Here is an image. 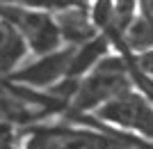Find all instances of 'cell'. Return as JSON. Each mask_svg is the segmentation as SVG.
Masks as SVG:
<instances>
[{
	"label": "cell",
	"mask_w": 153,
	"mask_h": 149,
	"mask_svg": "<svg viewBox=\"0 0 153 149\" xmlns=\"http://www.w3.org/2000/svg\"><path fill=\"white\" fill-rule=\"evenodd\" d=\"M133 92V78L119 55H105L87 76L78 80L69 106L73 112H96L110 101Z\"/></svg>",
	"instance_id": "cell-1"
},
{
	"label": "cell",
	"mask_w": 153,
	"mask_h": 149,
	"mask_svg": "<svg viewBox=\"0 0 153 149\" xmlns=\"http://www.w3.org/2000/svg\"><path fill=\"white\" fill-rule=\"evenodd\" d=\"M25 149H144V142L121 133L80 126H44L27 133Z\"/></svg>",
	"instance_id": "cell-2"
},
{
	"label": "cell",
	"mask_w": 153,
	"mask_h": 149,
	"mask_svg": "<svg viewBox=\"0 0 153 149\" xmlns=\"http://www.w3.org/2000/svg\"><path fill=\"white\" fill-rule=\"evenodd\" d=\"M0 16L19 32L27 53L34 58L62 48V37L55 25L53 12L39 7H21V5H0Z\"/></svg>",
	"instance_id": "cell-3"
},
{
	"label": "cell",
	"mask_w": 153,
	"mask_h": 149,
	"mask_svg": "<svg viewBox=\"0 0 153 149\" xmlns=\"http://www.w3.org/2000/svg\"><path fill=\"white\" fill-rule=\"evenodd\" d=\"M94 115L110 126L133 131L137 136H144V140L153 142V103L140 92H128L98 108Z\"/></svg>",
	"instance_id": "cell-4"
},
{
	"label": "cell",
	"mask_w": 153,
	"mask_h": 149,
	"mask_svg": "<svg viewBox=\"0 0 153 149\" xmlns=\"http://www.w3.org/2000/svg\"><path fill=\"white\" fill-rule=\"evenodd\" d=\"M73 51H76V46H62L57 51L48 53V55H39L30 64H21L9 78L14 83L30 87L32 92L44 90V87L53 90L59 83H64L66 76H69Z\"/></svg>",
	"instance_id": "cell-5"
},
{
	"label": "cell",
	"mask_w": 153,
	"mask_h": 149,
	"mask_svg": "<svg viewBox=\"0 0 153 149\" xmlns=\"http://www.w3.org/2000/svg\"><path fill=\"white\" fill-rule=\"evenodd\" d=\"M62 106L64 103H59L57 99H41L34 92H21L19 87L12 90L0 85V122H12L21 126L23 122H32L37 117L59 110Z\"/></svg>",
	"instance_id": "cell-6"
},
{
	"label": "cell",
	"mask_w": 153,
	"mask_h": 149,
	"mask_svg": "<svg viewBox=\"0 0 153 149\" xmlns=\"http://www.w3.org/2000/svg\"><path fill=\"white\" fill-rule=\"evenodd\" d=\"M55 25L59 30L62 41H69V46H80L87 44L89 39H94L98 34V30L94 28L89 19V12L85 7H64L53 12Z\"/></svg>",
	"instance_id": "cell-7"
},
{
	"label": "cell",
	"mask_w": 153,
	"mask_h": 149,
	"mask_svg": "<svg viewBox=\"0 0 153 149\" xmlns=\"http://www.w3.org/2000/svg\"><path fill=\"white\" fill-rule=\"evenodd\" d=\"M27 55V48L19 32L0 16V78L12 76Z\"/></svg>",
	"instance_id": "cell-8"
},
{
	"label": "cell",
	"mask_w": 153,
	"mask_h": 149,
	"mask_svg": "<svg viewBox=\"0 0 153 149\" xmlns=\"http://www.w3.org/2000/svg\"><path fill=\"white\" fill-rule=\"evenodd\" d=\"M126 44L137 53H146L153 51V21H149L146 16H142L137 12L135 21L128 25V30L123 32Z\"/></svg>",
	"instance_id": "cell-9"
},
{
	"label": "cell",
	"mask_w": 153,
	"mask_h": 149,
	"mask_svg": "<svg viewBox=\"0 0 153 149\" xmlns=\"http://www.w3.org/2000/svg\"><path fill=\"white\" fill-rule=\"evenodd\" d=\"M27 131L12 122H0V149H25Z\"/></svg>",
	"instance_id": "cell-10"
},
{
	"label": "cell",
	"mask_w": 153,
	"mask_h": 149,
	"mask_svg": "<svg viewBox=\"0 0 153 149\" xmlns=\"http://www.w3.org/2000/svg\"><path fill=\"white\" fill-rule=\"evenodd\" d=\"M137 16V5L135 2H112V19H110V28H114L119 32H126L128 25Z\"/></svg>",
	"instance_id": "cell-11"
},
{
	"label": "cell",
	"mask_w": 153,
	"mask_h": 149,
	"mask_svg": "<svg viewBox=\"0 0 153 149\" xmlns=\"http://www.w3.org/2000/svg\"><path fill=\"white\" fill-rule=\"evenodd\" d=\"M137 67L144 71V76L153 78V51L140 53V58H137Z\"/></svg>",
	"instance_id": "cell-12"
},
{
	"label": "cell",
	"mask_w": 153,
	"mask_h": 149,
	"mask_svg": "<svg viewBox=\"0 0 153 149\" xmlns=\"http://www.w3.org/2000/svg\"><path fill=\"white\" fill-rule=\"evenodd\" d=\"M137 7H140L142 16H146L149 21H153V2H142V5H137Z\"/></svg>",
	"instance_id": "cell-13"
}]
</instances>
